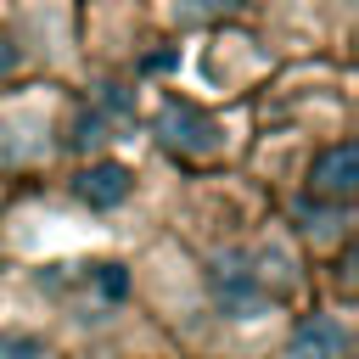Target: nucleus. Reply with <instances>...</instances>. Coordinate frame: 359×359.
<instances>
[{
	"mask_svg": "<svg viewBox=\"0 0 359 359\" xmlns=\"http://www.w3.org/2000/svg\"><path fill=\"white\" fill-rule=\"evenodd\" d=\"M286 359H348V331L331 314H309V320H297Z\"/></svg>",
	"mask_w": 359,
	"mask_h": 359,
	"instance_id": "nucleus-4",
	"label": "nucleus"
},
{
	"mask_svg": "<svg viewBox=\"0 0 359 359\" xmlns=\"http://www.w3.org/2000/svg\"><path fill=\"white\" fill-rule=\"evenodd\" d=\"M129 185H135V174H129L123 163H95V168L79 174V196H84L90 208H118V202L129 196Z\"/></svg>",
	"mask_w": 359,
	"mask_h": 359,
	"instance_id": "nucleus-5",
	"label": "nucleus"
},
{
	"mask_svg": "<svg viewBox=\"0 0 359 359\" xmlns=\"http://www.w3.org/2000/svg\"><path fill=\"white\" fill-rule=\"evenodd\" d=\"M0 359H50V348L34 331H0Z\"/></svg>",
	"mask_w": 359,
	"mask_h": 359,
	"instance_id": "nucleus-6",
	"label": "nucleus"
},
{
	"mask_svg": "<svg viewBox=\"0 0 359 359\" xmlns=\"http://www.w3.org/2000/svg\"><path fill=\"white\" fill-rule=\"evenodd\" d=\"M101 292L107 297H123V269L118 264H101Z\"/></svg>",
	"mask_w": 359,
	"mask_h": 359,
	"instance_id": "nucleus-8",
	"label": "nucleus"
},
{
	"mask_svg": "<svg viewBox=\"0 0 359 359\" xmlns=\"http://www.w3.org/2000/svg\"><path fill=\"white\" fill-rule=\"evenodd\" d=\"M309 185H314V196L348 202V196L359 191V146H353V140L325 146V151L314 157V168H309Z\"/></svg>",
	"mask_w": 359,
	"mask_h": 359,
	"instance_id": "nucleus-3",
	"label": "nucleus"
},
{
	"mask_svg": "<svg viewBox=\"0 0 359 359\" xmlns=\"http://www.w3.org/2000/svg\"><path fill=\"white\" fill-rule=\"evenodd\" d=\"M157 135H163V146L191 151V157H208V151L219 146V123H213L208 112H196L191 101H168V107L157 112Z\"/></svg>",
	"mask_w": 359,
	"mask_h": 359,
	"instance_id": "nucleus-2",
	"label": "nucleus"
},
{
	"mask_svg": "<svg viewBox=\"0 0 359 359\" xmlns=\"http://www.w3.org/2000/svg\"><path fill=\"white\" fill-rule=\"evenodd\" d=\"M17 67H22V50H17V45H11L6 34H0V79H11Z\"/></svg>",
	"mask_w": 359,
	"mask_h": 359,
	"instance_id": "nucleus-7",
	"label": "nucleus"
},
{
	"mask_svg": "<svg viewBox=\"0 0 359 359\" xmlns=\"http://www.w3.org/2000/svg\"><path fill=\"white\" fill-rule=\"evenodd\" d=\"M213 297L224 314H258L269 297V280H264V269H252L247 252H224L213 269Z\"/></svg>",
	"mask_w": 359,
	"mask_h": 359,
	"instance_id": "nucleus-1",
	"label": "nucleus"
}]
</instances>
